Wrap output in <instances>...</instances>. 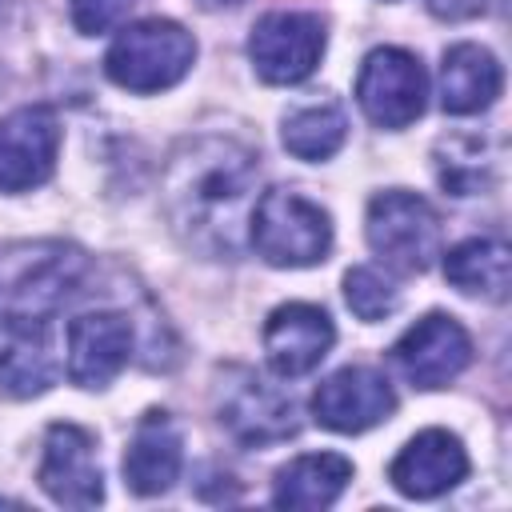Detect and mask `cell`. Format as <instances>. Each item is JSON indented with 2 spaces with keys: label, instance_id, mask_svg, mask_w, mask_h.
Returning <instances> with one entry per match:
<instances>
[{
  "label": "cell",
  "instance_id": "obj_10",
  "mask_svg": "<svg viewBox=\"0 0 512 512\" xmlns=\"http://www.w3.org/2000/svg\"><path fill=\"white\" fill-rule=\"evenodd\" d=\"M60 156V120L48 104H24L0 116V192L40 188Z\"/></svg>",
  "mask_w": 512,
  "mask_h": 512
},
{
  "label": "cell",
  "instance_id": "obj_4",
  "mask_svg": "<svg viewBox=\"0 0 512 512\" xmlns=\"http://www.w3.org/2000/svg\"><path fill=\"white\" fill-rule=\"evenodd\" d=\"M248 244L272 268H312L332 252V220L308 196L272 188L252 208Z\"/></svg>",
  "mask_w": 512,
  "mask_h": 512
},
{
  "label": "cell",
  "instance_id": "obj_11",
  "mask_svg": "<svg viewBox=\"0 0 512 512\" xmlns=\"http://www.w3.org/2000/svg\"><path fill=\"white\" fill-rule=\"evenodd\" d=\"M392 360H396V368L404 372L408 384H416V388H444L448 380H456L468 368L472 336L464 332V324L456 316L428 312L424 320H416L392 344Z\"/></svg>",
  "mask_w": 512,
  "mask_h": 512
},
{
  "label": "cell",
  "instance_id": "obj_19",
  "mask_svg": "<svg viewBox=\"0 0 512 512\" xmlns=\"http://www.w3.org/2000/svg\"><path fill=\"white\" fill-rule=\"evenodd\" d=\"M352 480V460L340 452H308L288 460L272 480V504L292 512H312L336 504Z\"/></svg>",
  "mask_w": 512,
  "mask_h": 512
},
{
  "label": "cell",
  "instance_id": "obj_7",
  "mask_svg": "<svg viewBox=\"0 0 512 512\" xmlns=\"http://www.w3.org/2000/svg\"><path fill=\"white\" fill-rule=\"evenodd\" d=\"M428 100V76L404 48H372L356 76V104L376 128H408Z\"/></svg>",
  "mask_w": 512,
  "mask_h": 512
},
{
  "label": "cell",
  "instance_id": "obj_14",
  "mask_svg": "<svg viewBox=\"0 0 512 512\" xmlns=\"http://www.w3.org/2000/svg\"><path fill=\"white\" fill-rule=\"evenodd\" d=\"M468 476V452L460 436L444 428H424L416 432L388 464V480L400 496L408 500H432L456 488Z\"/></svg>",
  "mask_w": 512,
  "mask_h": 512
},
{
  "label": "cell",
  "instance_id": "obj_21",
  "mask_svg": "<svg viewBox=\"0 0 512 512\" xmlns=\"http://www.w3.org/2000/svg\"><path fill=\"white\" fill-rule=\"evenodd\" d=\"M444 276L456 292L480 300H504L512 276V252L496 236H472L444 256Z\"/></svg>",
  "mask_w": 512,
  "mask_h": 512
},
{
  "label": "cell",
  "instance_id": "obj_25",
  "mask_svg": "<svg viewBox=\"0 0 512 512\" xmlns=\"http://www.w3.org/2000/svg\"><path fill=\"white\" fill-rule=\"evenodd\" d=\"M424 4H428V12L440 16V20H468V16L484 12L488 0H424Z\"/></svg>",
  "mask_w": 512,
  "mask_h": 512
},
{
  "label": "cell",
  "instance_id": "obj_1",
  "mask_svg": "<svg viewBox=\"0 0 512 512\" xmlns=\"http://www.w3.org/2000/svg\"><path fill=\"white\" fill-rule=\"evenodd\" d=\"M260 156L232 136L180 140L164 164L160 204L176 240L208 260H236L248 244Z\"/></svg>",
  "mask_w": 512,
  "mask_h": 512
},
{
  "label": "cell",
  "instance_id": "obj_18",
  "mask_svg": "<svg viewBox=\"0 0 512 512\" xmlns=\"http://www.w3.org/2000/svg\"><path fill=\"white\" fill-rule=\"evenodd\" d=\"M504 88L500 60L480 44H452L440 64V104L452 116H472L496 104Z\"/></svg>",
  "mask_w": 512,
  "mask_h": 512
},
{
  "label": "cell",
  "instance_id": "obj_17",
  "mask_svg": "<svg viewBox=\"0 0 512 512\" xmlns=\"http://www.w3.org/2000/svg\"><path fill=\"white\" fill-rule=\"evenodd\" d=\"M56 380L52 336L44 320H0V392L28 400Z\"/></svg>",
  "mask_w": 512,
  "mask_h": 512
},
{
  "label": "cell",
  "instance_id": "obj_20",
  "mask_svg": "<svg viewBox=\"0 0 512 512\" xmlns=\"http://www.w3.org/2000/svg\"><path fill=\"white\" fill-rule=\"evenodd\" d=\"M432 164L448 196H484L500 180V144L480 132H452L436 140Z\"/></svg>",
  "mask_w": 512,
  "mask_h": 512
},
{
  "label": "cell",
  "instance_id": "obj_23",
  "mask_svg": "<svg viewBox=\"0 0 512 512\" xmlns=\"http://www.w3.org/2000/svg\"><path fill=\"white\" fill-rule=\"evenodd\" d=\"M344 300H348V308H352L360 320L376 324V320H384V316L396 312L400 292H396V284H392L388 276H380L376 268H348V276H344Z\"/></svg>",
  "mask_w": 512,
  "mask_h": 512
},
{
  "label": "cell",
  "instance_id": "obj_9",
  "mask_svg": "<svg viewBox=\"0 0 512 512\" xmlns=\"http://www.w3.org/2000/svg\"><path fill=\"white\" fill-rule=\"evenodd\" d=\"M36 480L60 508H96L104 500V468L96 456V436L68 420L52 424L44 432Z\"/></svg>",
  "mask_w": 512,
  "mask_h": 512
},
{
  "label": "cell",
  "instance_id": "obj_22",
  "mask_svg": "<svg viewBox=\"0 0 512 512\" xmlns=\"http://www.w3.org/2000/svg\"><path fill=\"white\" fill-rule=\"evenodd\" d=\"M280 140L296 160L320 164L328 156H336L348 140V116L336 100H316V104H300L284 116L280 124Z\"/></svg>",
  "mask_w": 512,
  "mask_h": 512
},
{
  "label": "cell",
  "instance_id": "obj_13",
  "mask_svg": "<svg viewBox=\"0 0 512 512\" xmlns=\"http://www.w3.org/2000/svg\"><path fill=\"white\" fill-rule=\"evenodd\" d=\"M132 356V320L120 312H84L68 324V380L76 388H108Z\"/></svg>",
  "mask_w": 512,
  "mask_h": 512
},
{
  "label": "cell",
  "instance_id": "obj_8",
  "mask_svg": "<svg viewBox=\"0 0 512 512\" xmlns=\"http://www.w3.org/2000/svg\"><path fill=\"white\" fill-rule=\"evenodd\" d=\"M324 44H328V32L316 12H268L256 20L248 36V56L260 80L300 84L316 72Z\"/></svg>",
  "mask_w": 512,
  "mask_h": 512
},
{
  "label": "cell",
  "instance_id": "obj_24",
  "mask_svg": "<svg viewBox=\"0 0 512 512\" xmlns=\"http://www.w3.org/2000/svg\"><path fill=\"white\" fill-rule=\"evenodd\" d=\"M132 4L136 0H72V24L84 36H100V32L116 28Z\"/></svg>",
  "mask_w": 512,
  "mask_h": 512
},
{
  "label": "cell",
  "instance_id": "obj_5",
  "mask_svg": "<svg viewBox=\"0 0 512 512\" xmlns=\"http://www.w3.org/2000/svg\"><path fill=\"white\" fill-rule=\"evenodd\" d=\"M364 236L388 268L408 276L432 268V260L440 256V216L424 196L408 188H388L368 200Z\"/></svg>",
  "mask_w": 512,
  "mask_h": 512
},
{
  "label": "cell",
  "instance_id": "obj_2",
  "mask_svg": "<svg viewBox=\"0 0 512 512\" xmlns=\"http://www.w3.org/2000/svg\"><path fill=\"white\" fill-rule=\"evenodd\" d=\"M88 256L64 240L12 244L0 256V320H52L84 284Z\"/></svg>",
  "mask_w": 512,
  "mask_h": 512
},
{
  "label": "cell",
  "instance_id": "obj_12",
  "mask_svg": "<svg viewBox=\"0 0 512 512\" xmlns=\"http://www.w3.org/2000/svg\"><path fill=\"white\" fill-rule=\"evenodd\" d=\"M392 412H396V392H392L388 376H380L376 368H364V364H348V368L332 372L312 392V416L328 432L356 436V432L376 428Z\"/></svg>",
  "mask_w": 512,
  "mask_h": 512
},
{
  "label": "cell",
  "instance_id": "obj_6",
  "mask_svg": "<svg viewBox=\"0 0 512 512\" xmlns=\"http://www.w3.org/2000/svg\"><path fill=\"white\" fill-rule=\"evenodd\" d=\"M216 416L240 444H252V448L280 444V440L300 432L296 400L248 368H228L220 376Z\"/></svg>",
  "mask_w": 512,
  "mask_h": 512
},
{
  "label": "cell",
  "instance_id": "obj_16",
  "mask_svg": "<svg viewBox=\"0 0 512 512\" xmlns=\"http://www.w3.org/2000/svg\"><path fill=\"white\" fill-rule=\"evenodd\" d=\"M180 468H184V436L176 420L160 408H148L128 436L124 484L136 496H160L180 480Z\"/></svg>",
  "mask_w": 512,
  "mask_h": 512
},
{
  "label": "cell",
  "instance_id": "obj_3",
  "mask_svg": "<svg viewBox=\"0 0 512 512\" xmlns=\"http://www.w3.org/2000/svg\"><path fill=\"white\" fill-rule=\"evenodd\" d=\"M196 64V40L188 28H180L176 20H136L128 28H120V36L112 40L108 56H104V72L112 84H120L124 92H164L172 84H180Z\"/></svg>",
  "mask_w": 512,
  "mask_h": 512
},
{
  "label": "cell",
  "instance_id": "obj_26",
  "mask_svg": "<svg viewBox=\"0 0 512 512\" xmlns=\"http://www.w3.org/2000/svg\"><path fill=\"white\" fill-rule=\"evenodd\" d=\"M208 8H232V4H240V0H204Z\"/></svg>",
  "mask_w": 512,
  "mask_h": 512
},
{
  "label": "cell",
  "instance_id": "obj_15",
  "mask_svg": "<svg viewBox=\"0 0 512 512\" xmlns=\"http://www.w3.org/2000/svg\"><path fill=\"white\" fill-rule=\"evenodd\" d=\"M336 344V328L332 316L316 304H280L268 320H264V356L272 364L276 376H304L312 372L328 348Z\"/></svg>",
  "mask_w": 512,
  "mask_h": 512
}]
</instances>
